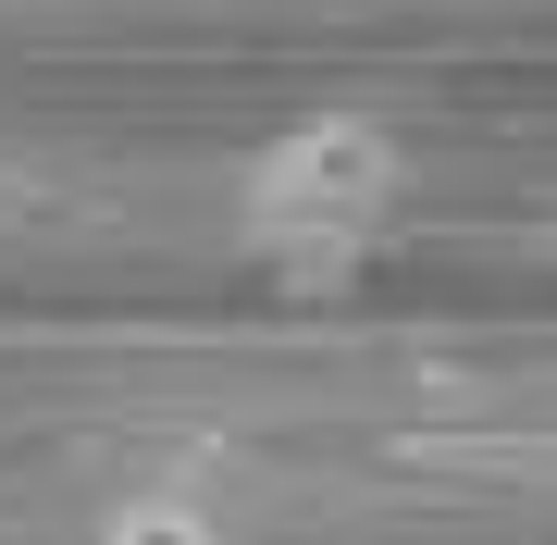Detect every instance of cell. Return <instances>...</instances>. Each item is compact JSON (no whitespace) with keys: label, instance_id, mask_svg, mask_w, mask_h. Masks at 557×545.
<instances>
[{"label":"cell","instance_id":"cell-2","mask_svg":"<svg viewBox=\"0 0 557 545\" xmlns=\"http://www.w3.org/2000/svg\"><path fill=\"white\" fill-rule=\"evenodd\" d=\"M87 545H236V533H223V508H199V496L137 484V496L100 508V533H87Z\"/></svg>","mask_w":557,"mask_h":545},{"label":"cell","instance_id":"cell-1","mask_svg":"<svg viewBox=\"0 0 557 545\" xmlns=\"http://www.w3.org/2000/svg\"><path fill=\"white\" fill-rule=\"evenodd\" d=\"M397 211H409V137L384 112H298L285 137H260L248 174H236V236H248V261H273L285 285L359 273V248Z\"/></svg>","mask_w":557,"mask_h":545}]
</instances>
